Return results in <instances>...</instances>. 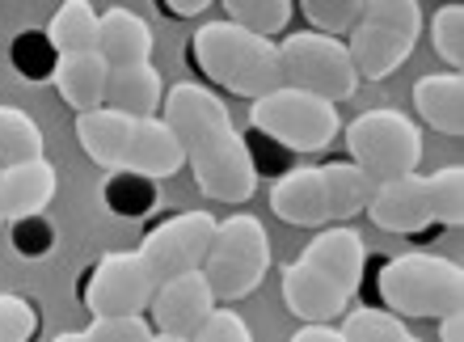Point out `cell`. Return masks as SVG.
<instances>
[{
  "mask_svg": "<svg viewBox=\"0 0 464 342\" xmlns=\"http://www.w3.org/2000/svg\"><path fill=\"white\" fill-rule=\"evenodd\" d=\"M414 106L422 122H430L443 135L464 132V81L460 73H430L414 85Z\"/></svg>",
  "mask_w": 464,
  "mask_h": 342,
  "instance_id": "44dd1931",
  "label": "cell"
},
{
  "mask_svg": "<svg viewBox=\"0 0 464 342\" xmlns=\"http://www.w3.org/2000/svg\"><path fill=\"white\" fill-rule=\"evenodd\" d=\"M245 148H249V161H254V173H262V170H270V173H292V152L287 148H279L275 140H266V135H257V132H249L245 135Z\"/></svg>",
  "mask_w": 464,
  "mask_h": 342,
  "instance_id": "836d02e7",
  "label": "cell"
},
{
  "mask_svg": "<svg viewBox=\"0 0 464 342\" xmlns=\"http://www.w3.org/2000/svg\"><path fill=\"white\" fill-rule=\"evenodd\" d=\"M308 25L325 38H346L363 17V0H304L300 5Z\"/></svg>",
  "mask_w": 464,
  "mask_h": 342,
  "instance_id": "83f0119b",
  "label": "cell"
},
{
  "mask_svg": "<svg viewBox=\"0 0 464 342\" xmlns=\"http://www.w3.org/2000/svg\"><path fill=\"white\" fill-rule=\"evenodd\" d=\"M81 305L89 308V318H144V308L152 305L157 279L140 249H114L102 254L93 267L81 275Z\"/></svg>",
  "mask_w": 464,
  "mask_h": 342,
  "instance_id": "7c38bea8",
  "label": "cell"
},
{
  "mask_svg": "<svg viewBox=\"0 0 464 342\" xmlns=\"http://www.w3.org/2000/svg\"><path fill=\"white\" fill-rule=\"evenodd\" d=\"M208 5H211V0H165V5H160V13H169V17H198Z\"/></svg>",
  "mask_w": 464,
  "mask_h": 342,
  "instance_id": "d590c367",
  "label": "cell"
},
{
  "mask_svg": "<svg viewBox=\"0 0 464 342\" xmlns=\"http://www.w3.org/2000/svg\"><path fill=\"white\" fill-rule=\"evenodd\" d=\"M430 47L443 64L460 68L464 64V9L460 5H443L435 17H430Z\"/></svg>",
  "mask_w": 464,
  "mask_h": 342,
  "instance_id": "f1b7e54d",
  "label": "cell"
},
{
  "mask_svg": "<svg viewBox=\"0 0 464 342\" xmlns=\"http://www.w3.org/2000/svg\"><path fill=\"white\" fill-rule=\"evenodd\" d=\"M270 270V237L257 216H228L216 229V241L208 249L203 275H208L216 300H241L266 279Z\"/></svg>",
  "mask_w": 464,
  "mask_h": 342,
  "instance_id": "8fae6325",
  "label": "cell"
},
{
  "mask_svg": "<svg viewBox=\"0 0 464 342\" xmlns=\"http://www.w3.org/2000/svg\"><path fill=\"white\" fill-rule=\"evenodd\" d=\"M354 296L343 283H334L330 275H321L317 267H308L304 258H295L283 267V305L287 313L304 321V326H330L351 308Z\"/></svg>",
  "mask_w": 464,
  "mask_h": 342,
  "instance_id": "9a60e30c",
  "label": "cell"
},
{
  "mask_svg": "<svg viewBox=\"0 0 464 342\" xmlns=\"http://www.w3.org/2000/svg\"><path fill=\"white\" fill-rule=\"evenodd\" d=\"M152 342H190V338H173V334H152Z\"/></svg>",
  "mask_w": 464,
  "mask_h": 342,
  "instance_id": "f35d334b",
  "label": "cell"
},
{
  "mask_svg": "<svg viewBox=\"0 0 464 342\" xmlns=\"http://www.w3.org/2000/svg\"><path fill=\"white\" fill-rule=\"evenodd\" d=\"M346 148H351L354 165L376 186H384V182H397V178H410L418 170V161H422V132L401 111L380 106V111H363L346 127Z\"/></svg>",
  "mask_w": 464,
  "mask_h": 342,
  "instance_id": "9c48e42d",
  "label": "cell"
},
{
  "mask_svg": "<svg viewBox=\"0 0 464 342\" xmlns=\"http://www.w3.org/2000/svg\"><path fill=\"white\" fill-rule=\"evenodd\" d=\"M38 334V305L17 292H0V342H30Z\"/></svg>",
  "mask_w": 464,
  "mask_h": 342,
  "instance_id": "f546056e",
  "label": "cell"
},
{
  "mask_svg": "<svg viewBox=\"0 0 464 342\" xmlns=\"http://www.w3.org/2000/svg\"><path fill=\"white\" fill-rule=\"evenodd\" d=\"M160 102H165V81H160V73L152 68V64L111 68V81H106V111L157 119Z\"/></svg>",
  "mask_w": 464,
  "mask_h": 342,
  "instance_id": "ffe728a7",
  "label": "cell"
},
{
  "mask_svg": "<svg viewBox=\"0 0 464 342\" xmlns=\"http://www.w3.org/2000/svg\"><path fill=\"white\" fill-rule=\"evenodd\" d=\"M186 60L195 73H203V81L228 89L237 98L257 102L283 89L279 47L232 22H208L203 30H195L186 43Z\"/></svg>",
  "mask_w": 464,
  "mask_h": 342,
  "instance_id": "5b68a950",
  "label": "cell"
},
{
  "mask_svg": "<svg viewBox=\"0 0 464 342\" xmlns=\"http://www.w3.org/2000/svg\"><path fill=\"white\" fill-rule=\"evenodd\" d=\"M422 34V9L414 0H363V17L343 38L354 73L367 81H384L397 73Z\"/></svg>",
  "mask_w": 464,
  "mask_h": 342,
  "instance_id": "52a82bcc",
  "label": "cell"
},
{
  "mask_svg": "<svg viewBox=\"0 0 464 342\" xmlns=\"http://www.w3.org/2000/svg\"><path fill=\"white\" fill-rule=\"evenodd\" d=\"M292 342H346L343 330H334V326H300L292 334Z\"/></svg>",
  "mask_w": 464,
  "mask_h": 342,
  "instance_id": "e575fe53",
  "label": "cell"
},
{
  "mask_svg": "<svg viewBox=\"0 0 464 342\" xmlns=\"http://www.w3.org/2000/svg\"><path fill=\"white\" fill-rule=\"evenodd\" d=\"M55 165L47 157L25 161V165H13V170H0V216L5 220H30V216H43L47 203L55 199Z\"/></svg>",
  "mask_w": 464,
  "mask_h": 342,
  "instance_id": "e0dca14e",
  "label": "cell"
},
{
  "mask_svg": "<svg viewBox=\"0 0 464 342\" xmlns=\"http://www.w3.org/2000/svg\"><path fill=\"white\" fill-rule=\"evenodd\" d=\"M13 249L22 258H47L55 249V229L47 216H30V220H13Z\"/></svg>",
  "mask_w": 464,
  "mask_h": 342,
  "instance_id": "1f68e13d",
  "label": "cell"
},
{
  "mask_svg": "<svg viewBox=\"0 0 464 342\" xmlns=\"http://www.w3.org/2000/svg\"><path fill=\"white\" fill-rule=\"evenodd\" d=\"M308 267H317L321 275H330L334 283H343L346 292H359V283H363V267H367V245L363 237L346 224H334V229L317 232L313 241L304 245V254H300Z\"/></svg>",
  "mask_w": 464,
  "mask_h": 342,
  "instance_id": "2e32d148",
  "label": "cell"
},
{
  "mask_svg": "<svg viewBox=\"0 0 464 342\" xmlns=\"http://www.w3.org/2000/svg\"><path fill=\"white\" fill-rule=\"evenodd\" d=\"M55 47H51L47 30H22L13 38V68L25 76V81H51L55 76Z\"/></svg>",
  "mask_w": 464,
  "mask_h": 342,
  "instance_id": "4316f807",
  "label": "cell"
},
{
  "mask_svg": "<svg viewBox=\"0 0 464 342\" xmlns=\"http://www.w3.org/2000/svg\"><path fill=\"white\" fill-rule=\"evenodd\" d=\"M55 342H89V338H85V330H68V334H60Z\"/></svg>",
  "mask_w": 464,
  "mask_h": 342,
  "instance_id": "74e56055",
  "label": "cell"
},
{
  "mask_svg": "<svg viewBox=\"0 0 464 342\" xmlns=\"http://www.w3.org/2000/svg\"><path fill=\"white\" fill-rule=\"evenodd\" d=\"M0 224H5V216H0Z\"/></svg>",
  "mask_w": 464,
  "mask_h": 342,
  "instance_id": "ab89813d",
  "label": "cell"
},
{
  "mask_svg": "<svg viewBox=\"0 0 464 342\" xmlns=\"http://www.w3.org/2000/svg\"><path fill=\"white\" fill-rule=\"evenodd\" d=\"M440 342H464V318H460V308H456V313H448V318H440Z\"/></svg>",
  "mask_w": 464,
  "mask_h": 342,
  "instance_id": "8d00e7d4",
  "label": "cell"
},
{
  "mask_svg": "<svg viewBox=\"0 0 464 342\" xmlns=\"http://www.w3.org/2000/svg\"><path fill=\"white\" fill-rule=\"evenodd\" d=\"M224 13H228L224 22L241 25V30H249L257 38H270L279 30H287L295 5L292 0H224Z\"/></svg>",
  "mask_w": 464,
  "mask_h": 342,
  "instance_id": "d4e9b609",
  "label": "cell"
},
{
  "mask_svg": "<svg viewBox=\"0 0 464 342\" xmlns=\"http://www.w3.org/2000/svg\"><path fill=\"white\" fill-rule=\"evenodd\" d=\"M249 127L257 135L275 140L279 148H287L292 157H313L338 140L343 122H338V106L321 98H308L300 89H275L266 98H257L249 106Z\"/></svg>",
  "mask_w": 464,
  "mask_h": 342,
  "instance_id": "ba28073f",
  "label": "cell"
},
{
  "mask_svg": "<svg viewBox=\"0 0 464 342\" xmlns=\"http://www.w3.org/2000/svg\"><path fill=\"white\" fill-rule=\"evenodd\" d=\"M89 342H152V326L144 318H93L85 326Z\"/></svg>",
  "mask_w": 464,
  "mask_h": 342,
  "instance_id": "4dcf8cb0",
  "label": "cell"
},
{
  "mask_svg": "<svg viewBox=\"0 0 464 342\" xmlns=\"http://www.w3.org/2000/svg\"><path fill=\"white\" fill-rule=\"evenodd\" d=\"M372 195H376V182L354 161H325V165L283 173L270 186V208L292 229H321V224H338L367 211Z\"/></svg>",
  "mask_w": 464,
  "mask_h": 342,
  "instance_id": "277c9868",
  "label": "cell"
},
{
  "mask_svg": "<svg viewBox=\"0 0 464 342\" xmlns=\"http://www.w3.org/2000/svg\"><path fill=\"white\" fill-rule=\"evenodd\" d=\"M190 342H254V334H249V326H245L241 313H232V308H216V313L198 326V334Z\"/></svg>",
  "mask_w": 464,
  "mask_h": 342,
  "instance_id": "d6a6232c",
  "label": "cell"
},
{
  "mask_svg": "<svg viewBox=\"0 0 464 342\" xmlns=\"http://www.w3.org/2000/svg\"><path fill=\"white\" fill-rule=\"evenodd\" d=\"M343 338L346 342H422L418 334L405 330L401 318L384 308H346L343 313Z\"/></svg>",
  "mask_w": 464,
  "mask_h": 342,
  "instance_id": "484cf974",
  "label": "cell"
},
{
  "mask_svg": "<svg viewBox=\"0 0 464 342\" xmlns=\"http://www.w3.org/2000/svg\"><path fill=\"white\" fill-rule=\"evenodd\" d=\"M275 47H279V73L287 89H300V93L330 102V106L354 98L359 73H354L343 38H325L317 30H295Z\"/></svg>",
  "mask_w": 464,
  "mask_h": 342,
  "instance_id": "30bf717a",
  "label": "cell"
},
{
  "mask_svg": "<svg viewBox=\"0 0 464 342\" xmlns=\"http://www.w3.org/2000/svg\"><path fill=\"white\" fill-rule=\"evenodd\" d=\"M55 89L60 98L72 106L76 114L102 111L106 106V81H111V64L102 60L98 51H85V55H60L55 64Z\"/></svg>",
  "mask_w": 464,
  "mask_h": 342,
  "instance_id": "d6986e66",
  "label": "cell"
},
{
  "mask_svg": "<svg viewBox=\"0 0 464 342\" xmlns=\"http://www.w3.org/2000/svg\"><path fill=\"white\" fill-rule=\"evenodd\" d=\"M372 224L397 237H427L435 229H456L464 220V170L443 165L435 173H410L376 186L367 203Z\"/></svg>",
  "mask_w": 464,
  "mask_h": 342,
  "instance_id": "8992f818",
  "label": "cell"
},
{
  "mask_svg": "<svg viewBox=\"0 0 464 342\" xmlns=\"http://www.w3.org/2000/svg\"><path fill=\"white\" fill-rule=\"evenodd\" d=\"M102 203L114 211V216H127V220H140L157 208V182L152 178H140V173H111L102 182Z\"/></svg>",
  "mask_w": 464,
  "mask_h": 342,
  "instance_id": "cb8c5ba5",
  "label": "cell"
},
{
  "mask_svg": "<svg viewBox=\"0 0 464 342\" xmlns=\"http://www.w3.org/2000/svg\"><path fill=\"white\" fill-rule=\"evenodd\" d=\"M76 140L93 165L111 173H140V178L157 182V178L182 173L186 165L182 144L160 114L140 119V114H119L102 106V111L76 114Z\"/></svg>",
  "mask_w": 464,
  "mask_h": 342,
  "instance_id": "3957f363",
  "label": "cell"
},
{
  "mask_svg": "<svg viewBox=\"0 0 464 342\" xmlns=\"http://www.w3.org/2000/svg\"><path fill=\"white\" fill-rule=\"evenodd\" d=\"M220 308L216 292L203 270H190V275H173V279L157 283L152 292V305H148V326L152 334H173V338H195L198 326Z\"/></svg>",
  "mask_w": 464,
  "mask_h": 342,
  "instance_id": "5bb4252c",
  "label": "cell"
},
{
  "mask_svg": "<svg viewBox=\"0 0 464 342\" xmlns=\"http://www.w3.org/2000/svg\"><path fill=\"white\" fill-rule=\"evenodd\" d=\"M47 38L55 55H85L98 51V9L85 0H68L55 9V17L47 22Z\"/></svg>",
  "mask_w": 464,
  "mask_h": 342,
  "instance_id": "7402d4cb",
  "label": "cell"
},
{
  "mask_svg": "<svg viewBox=\"0 0 464 342\" xmlns=\"http://www.w3.org/2000/svg\"><path fill=\"white\" fill-rule=\"evenodd\" d=\"M216 229L220 220L211 211H178L169 220L152 224L140 241V258L148 262L152 279L165 283L173 275H190V270H203L208 262V249L216 241Z\"/></svg>",
  "mask_w": 464,
  "mask_h": 342,
  "instance_id": "4fadbf2b",
  "label": "cell"
},
{
  "mask_svg": "<svg viewBox=\"0 0 464 342\" xmlns=\"http://www.w3.org/2000/svg\"><path fill=\"white\" fill-rule=\"evenodd\" d=\"M363 305L384 308L392 318H448L464 305V270L460 262L440 254H397L372 258L363 267Z\"/></svg>",
  "mask_w": 464,
  "mask_h": 342,
  "instance_id": "7a4b0ae2",
  "label": "cell"
},
{
  "mask_svg": "<svg viewBox=\"0 0 464 342\" xmlns=\"http://www.w3.org/2000/svg\"><path fill=\"white\" fill-rule=\"evenodd\" d=\"M43 157V132L17 106H0V170L25 165V161Z\"/></svg>",
  "mask_w": 464,
  "mask_h": 342,
  "instance_id": "603a6c76",
  "label": "cell"
},
{
  "mask_svg": "<svg viewBox=\"0 0 464 342\" xmlns=\"http://www.w3.org/2000/svg\"><path fill=\"white\" fill-rule=\"evenodd\" d=\"M160 119L182 144V157L195 173V186L216 203H245L257 191V173L245 148V135L232 127L228 106L198 81L173 85L160 102Z\"/></svg>",
  "mask_w": 464,
  "mask_h": 342,
  "instance_id": "6da1fadb",
  "label": "cell"
},
{
  "mask_svg": "<svg viewBox=\"0 0 464 342\" xmlns=\"http://www.w3.org/2000/svg\"><path fill=\"white\" fill-rule=\"evenodd\" d=\"M98 55L111 68H135V64L152 60V25L135 9H114L98 13Z\"/></svg>",
  "mask_w": 464,
  "mask_h": 342,
  "instance_id": "ac0fdd59",
  "label": "cell"
}]
</instances>
